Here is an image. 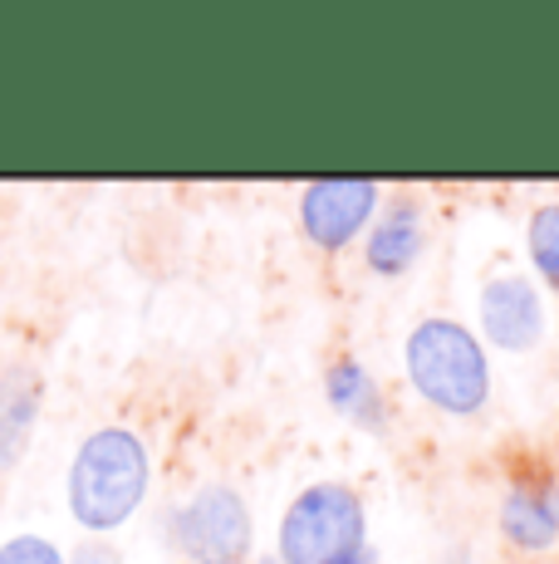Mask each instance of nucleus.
Returning a JSON list of instances; mask_svg holds the SVG:
<instances>
[{"label":"nucleus","mask_w":559,"mask_h":564,"mask_svg":"<svg viewBox=\"0 0 559 564\" xmlns=\"http://www.w3.org/2000/svg\"><path fill=\"white\" fill-rule=\"evenodd\" d=\"M153 486V462L133 427H99L79 442L64 476V501L74 525H84L94 540L113 535L118 525L138 516Z\"/></svg>","instance_id":"nucleus-1"},{"label":"nucleus","mask_w":559,"mask_h":564,"mask_svg":"<svg viewBox=\"0 0 559 564\" xmlns=\"http://www.w3.org/2000/svg\"><path fill=\"white\" fill-rule=\"evenodd\" d=\"M407 383L437 412L471 417L491 398V359L481 339L457 319H423L403 344Z\"/></svg>","instance_id":"nucleus-2"},{"label":"nucleus","mask_w":559,"mask_h":564,"mask_svg":"<svg viewBox=\"0 0 559 564\" xmlns=\"http://www.w3.org/2000/svg\"><path fill=\"white\" fill-rule=\"evenodd\" d=\"M363 545H369V511H363V496L343 481L305 486L285 506L275 530L280 564H335Z\"/></svg>","instance_id":"nucleus-3"},{"label":"nucleus","mask_w":559,"mask_h":564,"mask_svg":"<svg viewBox=\"0 0 559 564\" xmlns=\"http://www.w3.org/2000/svg\"><path fill=\"white\" fill-rule=\"evenodd\" d=\"M172 540H177L182 555H191L197 564H241L251 560L255 545L251 506H245V496L235 486L207 481L172 516Z\"/></svg>","instance_id":"nucleus-4"},{"label":"nucleus","mask_w":559,"mask_h":564,"mask_svg":"<svg viewBox=\"0 0 559 564\" xmlns=\"http://www.w3.org/2000/svg\"><path fill=\"white\" fill-rule=\"evenodd\" d=\"M373 212H379V182L369 177H325L299 192V226L319 251H343L359 241Z\"/></svg>","instance_id":"nucleus-5"},{"label":"nucleus","mask_w":559,"mask_h":564,"mask_svg":"<svg viewBox=\"0 0 559 564\" xmlns=\"http://www.w3.org/2000/svg\"><path fill=\"white\" fill-rule=\"evenodd\" d=\"M481 329L505 354H525L545 339V300L535 280L525 275H496L481 285Z\"/></svg>","instance_id":"nucleus-6"},{"label":"nucleus","mask_w":559,"mask_h":564,"mask_svg":"<svg viewBox=\"0 0 559 564\" xmlns=\"http://www.w3.org/2000/svg\"><path fill=\"white\" fill-rule=\"evenodd\" d=\"M501 535L525 555H540L559 540V486L530 481L515 486L501 506Z\"/></svg>","instance_id":"nucleus-7"},{"label":"nucleus","mask_w":559,"mask_h":564,"mask_svg":"<svg viewBox=\"0 0 559 564\" xmlns=\"http://www.w3.org/2000/svg\"><path fill=\"white\" fill-rule=\"evenodd\" d=\"M423 251V221H417L413 206H393L379 226L369 231L363 260H369L373 275H403L407 265Z\"/></svg>","instance_id":"nucleus-8"},{"label":"nucleus","mask_w":559,"mask_h":564,"mask_svg":"<svg viewBox=\"0 0 559 564\" xmlns=\"http://www.w3.org/2000/svg\"><path fill=\"white\" fill-rule=\"evenodd\" d=\"M40 412V378L30 368L0 373V462H15L25 452V437Z\"/></svg>","instance_id":"nucleus-9"},{"label":"nucleus","mask_w":559,"mask_h":564,"mask_svg":"<svg viewBox=\"0 0 559 564\" xmlns=\"http://www.w3.org/2000/svg\"><path fill=\"white\" fill-rule=\"evenodd\" d=\"M325 393L329 403L339 412H349V417H373L379 412V383L369 378V368L359 359H339L335 368L325 373Z\"/></svg>","instance_id":"nucleus-10"},{"label":"nucleus","mask_w":559,"mask_h":564,"mask_svg":"<svg viewBox=\"0 0 559 564\" xmlns=\"http://www.w3.org/2000/svg\"><path fill=\"white\" fill-rule=\"evenodd\" d=\"M525 246H530V260H535V270H540V280L559 295V202H545L530 212Z\"/></svg>","instance_id":"nucleus-11"},{"label":"nucleus","mask_w":559,"mask_h":564,"mask_svg":"<svg viewBox=\"0 0 559 564\" xmlns=\"http://www.w3.org/2000/svg\"><path fill=\"white\" fill-rule=\"evenodd\" d=\"M0 564H64V550L45 535H10L0 545Z\"/></svg>","instance_id":"nucleus-12"},{"label":"nucleus","mask_w":559,"mask_h":564,"mask_svg":"<svg viewBox=\"0 0 559 564\" xmlns=\"http://www.w3.org/2000/svg\"><path fill=\"white\" fill-rule=\"evenodd\" d=\"M64 564H123V550L109 545V540H79V545L64 555Z\"/></svg>","instance_id":"nucleus-13"},{"label":"nucleus","mask_w":559,"mask_h":564,"mask_svg":"<svg viewBox=\"0 0 559 564\" xmlns=\"http://www.w3.org/2000/svg\"><path fill=\"white\" fill-rule=\"evenodd\" d=\"M335 564H373V550L363 545V550H353V555H343V560H335Z\"/></svg>","instance_id":"nucleus-14"},{"label":"nucleus","mask_w":559,"mask_h":564,"mask_svg":"<svg viewBox=\"0 0 559 564\" xmlns=\"http://www.w3.org/2000/svg\"><path fill=\"white\" fill-rule=\"evenodd\" d=\"M261 564H280V560H275V555H271V560H261Z\"/></svg>","instance_id":"nucleus-15"}]
</instances>
